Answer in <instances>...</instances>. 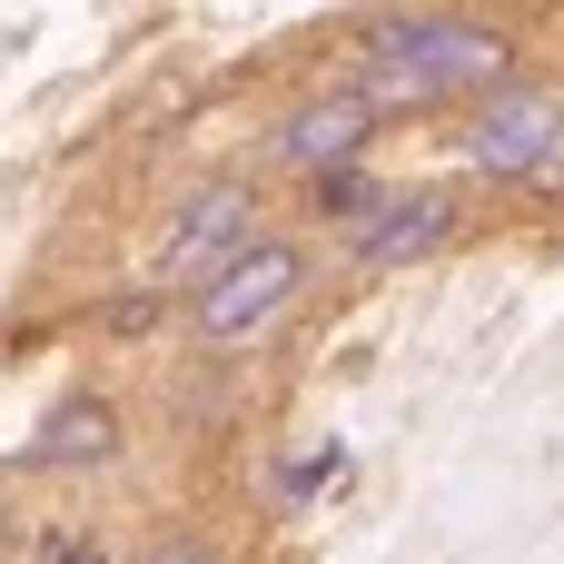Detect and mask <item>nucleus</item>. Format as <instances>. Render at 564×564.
I'll return each mask as SVG.
<instances>
[{
  "instance_id": "obj_1",
  "label": "nucleus",
  "mask_w": 564,
  "mask_h": 564,
  "mask_svg": "<svg viewBox=\"0 0 564 564\" xmlns=\"http://www.w3.org/2000/svg\"><path fill=\"white\" fill-rule=\"evenodd\" d=\"M516 59V40L496 20H456V10H406L367 30V109L377 99H456V89H496Z\"/></svg>"
},
{
  "instance_id": "obj_2",
  "label": "nucleus",
  "mask_w": 564,
  "mask_h": 564,
  "mask_svg": "<svg viewBox=\"0 0 564 564\" xmlns=\"http://www.w3.org/2000/svg\"><path fill=\"white\" fill-rule=\"evenodd\" d=\"M307 288V258L288 248V238H258L238 268H218L198 297H188V327L208 337V347H238V337H258V327H278L288 317V297Z\"/></svg>"
},
{
  "instance_id": "obj_3",
  "label": "nucleus",
  "mask_w": 564,
  "mask_h": 564,
  "mask_svg": "<svg viewBox=\"0 0 564 564\" xmlns=\"http://www.w3.org/2000/svg\"><path fill=\"white\" fill-rule=\"evenodd\" d=\"M258 248V188H238V178H218V188H198L188 208H178V228H169V248H159V288L178 278L188 297L218 278V268H238Z\"/></svg>"
},
{
  "instance_id": "obj_4",
  "label": "nucleus",
  "mask_w": 564,
  "mask_h": 564,
  "mask_svg": "<svg viewBox=\"0 0 564 564\" xmlns=\"http://www.w3.org/2000/svg\"><path fill=\"white\" fill-rule=\"evenodd\" d=\"M564 149V99L555 89H486V109L466 119V159L486 178H535Z\"/></svg>"
},
{
  "instance_id": "obj_5",
  "label": "nucleus",
  "mask_w": 564,
  "mask_h": 564,
  "mask_svg": "<svg viewBox=\"0 0 564 564\" xmlns=\"http://www.w3.org/2000/svg\"><path fill=\"white\" fill-rule=\"evenodd\" d=\"M456 238V198L446 188H387V208L357 228V258L367 268H416V258H436Z\"/></svg>"
},
{
  "instance_id": "obj_6",
  "label": "nucleus",
  "mask_w": 564,
  "mask_h": 564,
  "mask_svg": "<svg viewBox=\"0 0 564 564\" xmlns=\"http://www.w3.org/2000/svg\"><path fill=\"white\" fill-rule=\"evenodd\" d=\"M367 129H377V109L367 99H317V109H297L288 129H278V149L297 159V169H357V149H367Z\"/></svg>"
},
{
  "instance_id": "obj_7",
  "label": "nucleus",
  "mask_w": 564,
  "mask_h": 564,
  "mask_svg": "<svg viewBox=\"0 0 564 564\" xmlns=\"http://www.w3.org/2000/svg\"><path fill=\"white\" fill-rule=\"evenodd\" d=\"M109 446H119V416H109L99 397H69V406L20 446V466H99Z\"/></svg>"
},
{
  "instance_id": "obj_8",
  "label": "nucleus",
  "mask_w": 564,
  "mask_h": 564,
  "mask_svg": "<svg viewBox=\"0 0 564 564\" xmlns=\"http://www.w3.org/2000/svg\"><path fill=\"white\" fill-rule=\"evenodd\" d=\"M377 208H387L377 178H357V169H327V178H317V218H357V228H367Z\"/></svg>"
},
{
  "instance_id": "obj_9",
  "label": "nucleus",
  "mask_w": 564,
  "mask_h": 564,
  "mask_svg": "<svg viewBox=\"0 0 564 564\" xmlns=\"http://www.w3.org/2000/svg\"><path fill=\"white\" fill-rule=\"evenodd\" d=\"M337 466H347L337 446H327V456H297V466H288V496H317V486H337Z\"/></svg>"
},
{
  "instance_id": "obj_10",
  "label": "nucleus",
  "mask_w": 564,
  "mask_h": 564,
  "mask_svg": "<svg viewBox=\"0 0 564 564\" xmlns=\"http://www.w3.org/2000/svg\"><path fill=\"white\" fill-rule=\"evenodd\" d=\"M149 564H218V555H208V545H188V535H178V545H159V555H149Z\"/></svg>"
},
{
  "instance_id": "obj_11",
  "label": "nucleus",
  "mask_w": 564,
  "mask_h": 564,
  "mask_svg": "<svg viewBox=\"0 0 564 564\" xmlns=\"http://www.w3.org/2000/svg\"><path fill=\"white\" fill-rule=\"evenodd\" d=\"M59 564H109V555H99V545H69V555H59Z\"/></svg>"
}]
</instances>
